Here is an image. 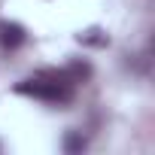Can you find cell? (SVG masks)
<instances>
[{
    "label": "cell",
    "instance_id": "obj_1",
    "mask_svg": "<svg viewBox=\"0 0 155 155\" xmlns=\"http://www.w3.org/2000/svg\"><path fill=\"white\" fill-rule=\"evenodd\" d=\"M15 91L28 94V97H37V101H46V104L64 107V104L73 101L76 85L67 79V73L61 67V70H40V73H34L31 79H25V82L15 85Z\"/></svg>",
    "mask_w": 155,
    "mask_h": 155
},
{
    "label": "cell",
    "instance_id": "obj_2",
    "mask_svg": "<svg viewBox=\"0 0 155 155\" xmlns=\"http://www.w3.org/2000/svg\"><path fill=\"white\" fill-rule=\"evenodd\" d=\"M28 43V31L18 21H0V46L6 52H15Z\"/></svg>",
    "mask_w": 155,
    "mask_h": 155
},
{
    "label": "cell",
    "instance_id": "obj_3",
    "mask_svg": "<svg viewBox=\"0 0 155 155\" xmlns=\"http://www.w3.org/2000/svg\"><path fill=\"white\" fill-rule=\"evenodd\" d=\"M64 73H67V79H70L73 85H79V82L91 79V64H88V61H79V58H73V61L64 67Z\"/></svg>",
    "mask_w": 155,
    "mask_h": 155
},
{
    "label": "cell",
    "instance_id": "obj_4",
    "mask_svg": "<svg viewBox=\"0 0 155 155\" xmlns=\"http://www.w3.org/2000/svg\"><path fill=\"white\" fill-rule=\"evenodd\" d=\"M76 43L91 46V49H104V46H110V37H107V31H101V28H88V31H79V34H76Z\"/></svg>",
    "mask_w": 155,
    "mask_h": 155
},
{
    "label": "cell",
    "instance_id": "obj_5",
    "mask_svg": "<svg viewBox=\"0 0 155 155\" xmlns=\"http://www.w3.org/2000/svg\"><path fill=\"white\" fill-rule=\"evenodd\" d=\"M61 149H64L67 155H79V152H85V149H88V137H85L82 131H67V134H64Z\"/></svg>",
    "mask_w": 155,
    "mask_h": 155
}]
</instances>
